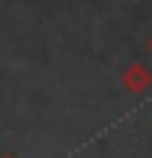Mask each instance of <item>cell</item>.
I'll return each instance as SVG.
<instances>
[{"mask_svg": "<svg viewBox=\"0 0 152 158\" xmlns=\"http://www.w3.org/2000/svg\"><path fill=\"white\" fill-rule=\"evenodd\" d=\"M122 87L131 93V96H146L152 89V72L143 66V63H131L128 69L122 72Z\"/></svg>", "mask_w": 152, "mask_h": 158, "instance_id": "obj_1", "label": "cell"}, {"mask_svg": "<svg viewBox=\"0 0 152 158\" xmlns=\"http://www.w3.org/2000/svg\"><path fill=\"white\" fill-rule=\"evenodd\" d=\"M0 158H18V155H12V152H6V155H0Z\"/></svg>", "mask_w": 152, "mask_h": 158, "instance_id": "obj_2", "label": "cell"}, {"mask_svg": "<svg viewBox=\"0 0 152 158\" xmlns=\"http://www.w3.org/2000/svg\"><path fill=\"white\" fill-rule=\"evenodd\" d=\"M149 54H152V39H149Z\"/></svg>", "mask_w": 152, "mask_h": 158, "instance_id": "obj_3", "label": "cell"}]
</instances>
